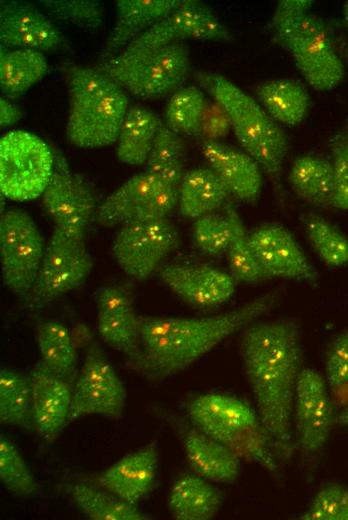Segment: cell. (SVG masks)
I'll return each mask as SVG.
<instances>
[{
  "label": "cell",
  "mask_w": 348,
  "mask_h": 520,
  "mask_svg": "<svg viewBox=\"0 0 348 520\" xmlns=\"http://www.w3.org/2000/svg\"><path fill=\"white\" fill-rule=\"evenodd\" d=\"M241 355L258 417L277 455L294 450L293 405L302 363L299 324L294 319L255 321L244 329Z\"/></svg>",
  "instance_id": "cell-1"
},
{
  "label": "cell",
  "mask_w": 348,
  "mask_h": 520,
  "mask_svg": "<svg viewBox=\"0 0 348 520\" xmlns=\"http://www.w3.org/2000/svg\"><path fill=\"white\" fill-rule=\"evenodd\" d=\"M280 300L275 290L208 317L140 316V347L128 365L150 381H162L192 365L223 340L244 330Z\"/></svg>",
  "instance_id": "cell-2"
},
{
  "label": "cell",
  "mask_w": 348,
  "mask_h": 520,
  "mask_svg": "<svg viewBox=\"0 0 348 520\" xmlns=\"http://www.w3.org/2000/svg\"><path fill=\"white\" fill-rule=\"evenodd\" d=\"M65 72L69 94L68 142L85 149L117 142L129 110L126 91L98 67L69 65Z\"/></svg>",
  "instance_id": "cell-3"
},
{
  "label": "cell",
  "mask_w": 348,
  "mask_h": 520,
  "mask_svg": "<svg viewBox=\"0 0 348 520\" xmlns=\"http://www.w3.org/2000/svg\"><path fill=\"white\" fill-rule=\"evenodd\" d=\"M206 90L228 114L237 141L274 181L279 182L288 152V138L260 103L225 76L207 71L195 74Z\"/></svg>",
  "instance_id": "cell-4"
},
{
  "label": "cell",
  "mask_w": 348,
  "mask_h": 520,
  "mask_svg": "<svg viewBox=\"0 0 348 520\" xmlns=\"http://www.w3.org/2000/svg\"><path fill=\"white\" fill-rule=\"evenodd\" d=\"M188 420L200 431L234 452L274 472L278 466L271 439L257 412L244 401L206 393L187 405Z\"/></svg>",
  "instance_id": "cell-5"
},
{
  "label": "cell",
  "mask_w": 348,
  "mask_h": 520,
  "mask_svg": "<svg viewBox=\"0 0 348 520\" xmlns=\"http://www.w3.org/2000/svg\"><path fill=\"white\" fill-rule=\"evenodd\" d=\"M190 66L188 47L175 42L152 50L121 52L97 67L134 96L158 99L181 88Z\"/></svg>",
  "instance_id": "cell-6"
},
{
  "label": "cell",
  "mask_w": 348,
  "mask_h": 520,
  "mask_svg": "<svg viewBox=\"0 0 348 520\" xmlns=\"http://www.w3.org/2000/svg\"><path fill=\"white\" fill-rule=\"evenodd\" d=\"M279 44L287 50L306 80L317 91L337 87L345 76L324 21L308 12L270 24Z\"/></svg>",
  "instance_id": "cell-7"
},
{
  "label": "cell",
  "mask_w": 348,
  "mask_h": 520,
  "mask_svg": "<svg viewBox=\"0 0 348 520\" xmlns=\"http://www.w3.org/2000/svg\"><path fill=\"white\" fill-rule=\"evenodd\" d=\"M54 170L52 146L39 136L14 130L0 139V190L13 201L42 196Z\"/></svg>",
  "instance_id": "cell-8"
},
{
  "label": "cell",
  "mask_w": 348,
  "mask_h": 520,
  "mask_svg": "<svg viewBox=\"0 0 348 520\" xmlns=\"http://www.w3.org/2000/svg\"><path fill=\"white\" fill-rule=\"evenodd\" d=\"M32 217L20 209L5 211L0 219V262L4 285L27 299L36 281L45 248Z\"/></svg>",
  "instance_id": "cell-9"
},
{
  "label": "cell",
  "mask_w": 348,
  "mask_h": 520,
  "mask_svg": "<svg viewBox=\"0 0 348 520\" xmlns=\"http://www.w3.org/2000/svg\"><path fill=\"white\" fill-rule=\"evenodd\" d=\"M179 188L145 170L114 190L98 207L96 222L114 227L133 222L165 219L178 205Z\"/></svg>",
  "instance_id": "cell-10"
},
{
  "label": "cell",
  "mask_w": 348,
  "mask_h": 520,
  "mask_svg": "<svg viewBox=\"0 0 348 520\" xmlns=\"http://www.w3.org/2000/svg\"><path fill=\"white\" fill-rule=\"evenodd\" d=\"M54 170L42 195L46 213L54 228L84 241L86 230L96 213V197L89 182L73 172L65 156L53 147Z\"/></svg>",
  "instance_id": "cell-11"
},
{
  "label": "cell",
  "mask_w": 348,
  "mask_h": 520,
  "mask_svg": "<svg viewBox=\"0 0 348 520\" xmlns=\"http://www.w3.org/2000/svg\"><path fill=\"white\" fill-rule=\"evenodd\" d=\"M125 387L102 349L89 344L76 377L68 423L88 415L120 418L125 407Z\"/></svg>",
  "instance_id": "cell-12"
},
{
  "label": "cell",
  "mask_w": 348,
  "mask_h": 520,
  "mask_svg": "<svg viewBox=\"0 0 348 520\" xmlns=\"http://www.w3.org/2000/svg\"><path fill=\"white\" fill-rule=\"evenodd\" d=\"M92 267V257L84 241L54 228L28 300L34 307L51 302L77 288Z\"/></svg>",
  "instance_id": "cell-13"
},
{
  "label": "cell",
  "mask_w": 348,
  "mask_h": 520,
  "mask_svg": "<svg viewBox=\"0 0 348 520\" xmlns=\"http://www.w3.org/2000/svg\"><path fill=\"white\" fill-rule=\"evenodd\" d=\"M178 244V230L165 218L122 225L113 241L112 252L128 276L143 281Z\"/></svg>",
  "instance_id": "cell-14"
},
{
  "label": "cell",
  "mask_w": 348,
  "mask_h": 520,
  "mask_svg": "<svg viewBox=\"0 0 348 520\" xmlns=\"http://www.w3.org/2000/svg\"><path fill=\"white\" fill-rule=\"evenodd\" d=\"M336 418L325 378L313 369H302L294 397L293 422L296 446L304 457H314L324 449Z\"/></svg>",
  "instance_id": "cell-15"
},
{
  "label": "cell",
  "mask_w": 348,
  "mask_h": 520,
  "mask_svg": "<svg viewBox=\"0 0 348 520\" xmlns=\"http://www.w3.org/2000/svg\"><path fill=\"white\" fill-rule=\"evenodd\" d=\"M185 39L222 41L230 40L231 35L208 6L184 0L179 8L146 30L122 52L152 50Z\"/></svg>",
  "instance_id": "cell-16"
},
{
  "label": "cell",
  "mask_w": 348,
  "mask_h": 520,
  "mask_svg": "<svg viewBox=\"0 0 348 520\" xmlns=\"http://www.w3.org/2000/svg\"><path fill=\"white\" fill-rule=\"evenodd\" d=\"M152 410L175 431L195 474L215 483L230 484L237 479L240 458L234 452L173 411L159 406Z\"/></svg>",
  "instance_id": "cell-17"
},
{
  "label": "cell",
  "mask_w": 348,
  "mask_h": 520,
  "mask_svg": "<svg viewBox=\"0 0 348 520\" xmlns=\"http://www.w3.org/2000/svg\"><path fill=\"white\" fill-rule=\"evenodd\" d=\"M258 262L270 278L316 284L319 274L292 233L280 224H264L249 233Z\"/></svg>",
  "instance_id": "cell-18"
},
{
  "label": "cell",
  "mask_w": 348,
  "mask_h": 520,
  "mask_svg": "<svg viewBox=\"0 0 348 520\" xmlns=\"http://www.w3.org/2000/svg\"><path fill=\"white\" fill-rule=\"evenodd\" d=\"M160 277L181 300L197 308L225 303L237 283L231 274L206 264H168L160 269Z\"/></svg>",
  "instance_id": "cell-19"
},
{
  "label": "cell",
  "mask_w": 348,
  "mask_h": 520,
  "mask_svg": "<svg viewBox=\"0 0 348 520\" xmlns=\"http://www.w3.org/2000/svg\"><path fill=\"white\" fill-rule=\"evenodd\" d=\"M34 430L53 442L68 424L73 386L52 372L41 360L29 375Z\"/></svg>",
  "instance_id": "cell-20"
},
{
  "label": "cell",
  "mask_w": 348,
  "mask_h": 520,
  "mask_svg": "<svg viewBox=\"0 0 348 520\" xmlns=\"http://www.w3.org/2000/svg\"><path fill=\"white\" fill-rule=\"evenodd\" d=\"M0 40L6 48L50 52L61 48L65 38L35 5L6 1L0 5Z\"/></svg>",
  "instance_id": "cell-21"
},
{
  "label": "cell",
  "mask_w": 348,
  "mask_h": 520,
  "mask_svg": "<svg viewBox=\"0 0 348 520\" xmlns=\"http://www.w3.org/2000/svg\"><path fill=\"white\" fill-rule=\"evenodd\" d=\"M96 329L106 344L125 354L128 359L138 353L140 316L122 290L107 286L99 292Z\"/></svg>",
  "instance_id": "cell-22"
},
{
  "label": "cell",
  "mask_w": 348,
  "mask_h": 520,
  "mask_svg": "<svg viewBox=\"0 0 348 520\" xmlns=\"http://www.w3.org/2000/svg\"><path fill=\"white\" fill-rule=\"evenodd\" d=\"M184 0H117L115 22L101 51V61L121 53L154 24L179 8Z\"/></svg>",
  "instance_id": "cell-23"
},
{
  "label": "cell",
  "mask_w": 348,
  "mask_h": 520,
  "mask_svg": "<svg viewBox=\"0 0 348 520\" xmlns=\"http://www.w3.org/2000/svg\"><path fill=\"white\" fill-rule=\"evenodd\" d=\"M158 465L156 442L124 456L98 479L104 490L137 505L154 487Z\"/></svg>",
  "instance_id": "cell-24"
},
{
  "label": "cell",
  "mask_w": 348,
  "mask_h": 520,
  "mask_svg": "<svg viewBox=\"0 0 348 520\" xmlns=\"http://www.w3.org/2000/svg\"><path fill=\"white\" fill-rule=\"evenodd\" d=\"M200 150L223 180L232 196L244 202H255L261 191V167L246 152L220 141L202 140Z\"/></svg>",
  "instance_id": "cell-25"
},
{
  "label": "cell",
  "mask_w": 348,
  "mask_h": 520,
  "mask_svg": "<svg viewBox=\"0 0 348 520\" xmlns=\"http://www.w3.org/2000/svg\"><path fill=\"white\" fill-rule=\"evenodd\" d=\"M222 503L221 491L195 473L182 475L174 482L168 501L171 515L177 520L212 519Z\"/></svg>",
  "instance_id": "cell-26"
},
{
  "label": "cell",
  "mask_w": 348,
  "mask_h": 520,
  "mask_svg": "<svg viewBox=\"0 0 348 520\" xmlns=\"http://www.w3.org/2000/svg\"><path fill=\"white\" fill-rule=\"evenodd\" d=\"M230 191L210 167L186 172L179 186V211L189 219H197L229 202Z\"/></svg>",
  "instance_id": "cell-27"
},
{
  "label": "cell",
  "mask_w": 348,
  "mask_h": 520,
  "mask_svg": "<svg viewBox=\"0 0 348 520\" xmlns=\"http://www.w3.org/2000/svg\"><path fill=\"white\" fill-rule=\"evenodd\" d=\"M293 191L317 208L333 207L334 178L331 162L321 156L297 157L288 176Z\"/></svg>",
  "instance_id": "cell-28"
},
{
  "label": "cell",
  "mask_w": 348,
  "mask_h": 520,
  "mask_svg": "<svg viewBox=\"0 0 348 520\" xmlns=\"http://www.w3.org/2000/svg\"><path fill=\"white\" fill-rule=\"evenodd\" d=\"M44 54L34 49H7L0 52V88L8 99H16L47 73Z\"/></svg>",
  "instance_id": "cell-29"
},
{
  "label": "cell",
  "mask_w": 348,
  "mask_h": 520,
  "mask_svg": "<svg viewBox=\"0 0 348 520\" xmlns=\"http://www.w3.org/2000/svg\"><path fill=\"white\" fill-rule=\"evenodd\" d=\"M257 99L277 123L295 126L307 116L310 98L306 89L291 79L264 82L257 89Z\"/></svg>",
  "instance_id": "cell-30"
},
{
  "label": "cell",
  "mask_w": 348,
  "mask_h": 520,
  "mask_svg": "<svg viewBox=\"0 0 348 520\" xmlns=\"http://www.w3.org/2000/svg\"><path fill=\"white\" fill-rule=\"evenodd\" d=\"M161 120L149 109L129 108L117 139V156L125 164H146Z\"/></svg>",
  "instance_id": "cell-31"
},
{
  "label": "cell",
  "mask_w": 348,
  "mask_h": 520,
  "mask_svg": "<svg viewBox=\"0 0 348 520\" xmlns=\"http://www.w3.org/2000/svg\"><path fill=\"white\" fill-rule=\"evenodd\" d=\"M37 344L41 361L56 375L73 384L77 374V352L67 327L57 320L38 324Z\"/></svg>",
  "instance_id": "cell-32"
},
{
  "label": "cell",
  "mask_w": 348,
  "mask_h": 520,
  "mask_svg": "<svg viewBox=\"0 0 348 520\" xmlns=\"http://www.w3.org/2000/svg\"><path fill=\"white\" fill-rule=\"evenodd\" d=\"M68 493L79 510L93 520H147L149 517L116 495L84 483L68 486Z\"/></svg>",
  "instance_id": "cell-33"
},
{
  "label": "cell",
  "mask_w": 348,
  "mask_h": 520,
  "mask_svg": "<svg viewBox=\"0 0 348 520\" xmlns=\"http://www.w3.org/2000/svg\"><path fill=\"white\" fill-rule=\"evenodd\" d=\"M225 214L231 224L228 261L231 275L237 282L257 283L271 279L258 262L243 221L234 205H225Z\"/></svg>",
  "instance_id": "cell-34"
},
{
  "label": "cell",
  "mask_w": 348,
  "mask_h": 520,
  "mask_svg": "<svg viewBox=\"0 0 348 520\" xmlns=\"http://www.w3.org/2000/svg\"><path fill=\"white\" fill-rule=\"evenodd\" d=\"M0 420L19 428L34 429L29 377L8 367L0 370Z\"/></svg>",
  "instance_id": "cell-35"
},
{
  "label": "cell",
  "mask_w": 348,
  "mask_h": 520,
  "mask_svg": "<svg viewBox=\"0 0 348 520\" xmlns=\"http://www.w3.org/2000/svg\"><path fill=\"white\" fill-rule=\"evenodd\" d=\"M185 144L180 134L161 122L146 162V170L156 174L165 183L179 188L184 176Z\"/></svg>",
  "instance_id": "cell-36"
},
{
  "label": "cell",
  "mask_w": 348,
  "mask_h": 520,
  "mask_svg": "<svg viewBox=\"0 0 348 520\" xmlns=\"http://www.w3.org/2000/svg\"><path fill=\"white\" fill-rule=\"evenodd\" d=\"M301 221L312 248L323 263L332 268L348 264V237L322 216L308 212Z\"/></svg>",
  "instance_id": "cell-37"
},
{
  "label": "cell",
  "mask_w": 348,
  "mask_h": 520,
  "mask_svg": "<svg viewBox=\"0 0 348 520\" xmlns=\"http://www.w3.org/2000/svg\"><path fill=\"white\" fill-rule=\"evenodd\" d=\"M207 101L203 92L190 85L179 88L167 102L165 124L180 135L200 136Z\"/></svg>",
  "instance_id": "cell-38"
},
{
  "label": "cell",
  "mask_w": 348,
  "mask_h": 520,
  "mask_svg": "<svg viewBox=\"0 0 348 520\" xmlns=\"http://www.w3.org/2000/svg\"><path fill=\"white\" fill-rule=\"evenodd\" d=\"M0 480L11 493L24 498L39 492L38 484L14 443L0 437Z\"/></svg>",
  "instance_id": "cell-39"
},
{
  "label": "cell",
  "mask_w": 348,
  "mask_h": 520,
  "mask_svg": "<svg viewBox=\"0 0 348 520\" xmlns=\"http://www.w3.org/2000/svg\"><path fill=\"white\" fill-rule=\"evenodd\" d=\"M40 6L54 19L95 31L104 22L105 9L96 0H41Z\"/></svg>",
  "instance_id": "cell-40"
},
{
  "label": "cell",
  "mask_w": 348,
  "mask_h": 520,
  "mask_svg": "<svg viewBox=\"0 0 348 520\" xmlns=\"http://www.w3.org/2000/svg\"><path fill=\"white\" fill-rule=\"evenodd\" d=\"M192 238L195 246L210 256L227 252L231 238V224L225 215L210 213L196 219Z\"/></svg>",
  "instance_id": "cell-41"
},
{
  "label": "cell",
  "mask_w": 348,
  "mask_h": 520,
  "mask_svg": "<svg viewBox=\"0 0 348 520\" xmlns=\"http://www.w3.org/2000/svg\"><path fill=\"white\" fill-rule=\"evenodd\" d=\"M300 519L348 520V488L339 483L322 486Z\"/></svg>",
  "instance_id": "cell-42"
},
{
  "label": "cell",
  "mask_w": 348,
  "mask_h": 520,
  "mask_svg": "<svg viewBox=\"0 0 348 520\" xmlns=\"http://www.w3.org/2000/svg\"><path fill=\"white\" fill-rule=\"evenodd\" d=\"M334 178L333 207L348 210V127L340 130L329 141Z\"/></svg>",
  "instance_id": "cell-43"
},
{
  "label": "cell",
  "mask_w": 348,
  "mask_h": 520,
  "mask_svg": "<svg viewBox=\"0 0 348 520\" xmlns=\"http://www.w3.org/2000/svg\"><path fill=\"white\" fill-rule=\"evenodd\" d=\"M325 380L335 395L348 391V328L331 343L325 359Z\"/></svg>",
  "instance_id": "cell-44"
},
{
  "label": "cell",
  "mask_w": 348,
  "mask_h": 520,
  "mask_svg": "<svg viewBox=\"0 0 348 520\" xmlns=\"http://www.w3.org/2000/svg\"><path fill=\"white\" fill-rule=\"evenodd\" d=\"M231 122L226 111L217 103H207L201 123L200 136L203 140L219 141L230 130Z\"/></svg>",
  "instance_id": "cell-45"
},
{
  "label": "cell",
  "mask_w": 348,
  "mask_h": 520,
  "mask_svg": "<svg viewBox=\"0 0 348 520\" xmlns=\"http://www.w3.org/2000/svg\"><path fill=\"white\" fill-rule=\"evenodd\" d=\"M313 5L310 0H281L278 2L270 23L308 13Z\"/></svg>",
  "instance_id": "cell-46"
},
{
  "label": "cell",
  "mask_w": 348,
  "mask_h": 520,
  "mask_svg": "<svg viewBox=\"0 0 348 520\" xmlns=\"http://www.w3.org/2000/svg\"><path fill=\"white\" fill-rule=\"evenodd\" d=\"M22 117L21 109L8 98H0V127L7 129L15 125Z\"/></svg>",
  "instance_id": "cell-47"
},
{
  "label": "cell",
  "mask_w": 348,
  "mask_h": 520,
  "mask_svg": "<svg viewBox=\"0 0 348 520\" xmlns=\"http://www.w3.org/2000/svg\"><path fill=\"white\" fill-rule=\"evenodd\" d=\"M336 422L348 429V405L337 415Z\"/></svg>",
  "instance_id": "cell-48"
},
{
  "label": "cell",
  "mask_w": 348,
  "mask_h": 520,
  "mask_svg": "<svg viewBox=\"0 0 348 520\" xmlns=\"http://www.w3.org/2000/svg\"><path fill=\"white\" fill-rule=\"evenodd\" d=\"M342 14H343L344 23L348 29V1L343 5Z\"/></svg>",
  "instance_id": "cell-49"
}]
</instances>
